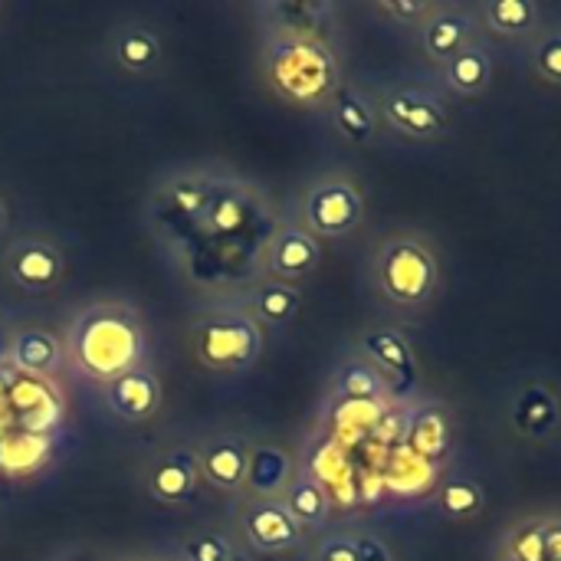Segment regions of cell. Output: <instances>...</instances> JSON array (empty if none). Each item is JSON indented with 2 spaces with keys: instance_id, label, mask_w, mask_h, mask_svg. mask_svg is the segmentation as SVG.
Instances as JSON below:
<instances>
[{
  "instance_id": "1",
  "label": "cell",
  "mask_w": 561,
  "mask_h": 561,
  "mask_svg": "<svg viewBox=\"0 0 561 561\" xmlns=\"http://www.w3.org/2000/svg\"><path fill=\"white\" fill-rule=\"evenodd\" d=\"M437 260L417 237H394L378 256V289L394 306H424L437 293Z\"/></svg>"
},
{
  "instance_id": "2",
  "label": "cell",
  "mask_w": 561,
  "mask_h": 561,
  "mask_svg": "<svg viewBox=\"0 0 561 561\" xmlns=\"http://www.w3.org/2000/svg\"><path fill=\"white\" fill-rule=\"evenodd\" d=\"M365 217L362 194L352 181L335 178L312 187L306 201V224L312 237H348Z\"/></svg>"
},
{
  "instance_id": "3",
  "label": "cell",
  "mask_w": 561,
  "mask_h": 561,
  "mask_svg": "<svg viewBox=\"0 0 561 561\" xmlns=\"http://www.w3.org/2000/svg\"><path fill=\"white\" fill-rule=\"evenodd\" d=\"M385 118L411 138H437L450 128L447 105L424 89H394L381 99Z\"/></svg>"
},
{
  "instance_id": "4",
  "label": "cell",
  "mask_w": 561,
  "mask_h": 561,
  "mask_svg": "<svg viewBox=\"0 0 561 561\" xmlns=\"http://www.w3.org/2000/svg\"><path fill=\"white\" fill-rule=\"evenodd\" d=\"M332 59L322 46H306V43H286L279 53H276V85L286 89L296 79L293 85V99H302V102H312L319 92H325L332 85Z\"/></svg>"
},
{
  "instance_id": "5",
  "label": "cell",
  "mask_w": 561,
  "mask_h": 561,
  "mask_svg": "<svg viewBox=\"0 0 561 561\" xmlns=\"http://www.w3.org/2000/svg\"><path fill=\"white\" fill-rule=\"evenodd\" d=\"M473 39H480V20H477V13L460 10V7H437L421 33L424 53L440 66Z\"/></svg>"
},
{
  "instance_id": "6",
  "label": "cell",
  "mask_w": 561,
  "mask_h": 561,
  "mask_svg": "<svg viewBox=\"0 0 561 561\" xmlns=\"http://www.w3.org/2000/svg\"><path fill=\"white\" fill-rule=\"evenodd\" d=\"M243 529L263 552H286L302 539V526L276 500H253L243 513Z\"/></svg>"
},
{
  "instance_id": "7",
  "label": "cell",
  "mask_w": 561,
  "mask_h": 561,
  "mask_svg": "<svg viewBox=\"0 0 561 561\" xmlns=\"http://www.w3.org/2000/svg\"><path fill=\"white\" fill-rule=\"evenodd\" d=\"M480 26L503 39H536L542 33V7L533 0H493L477 13Z\"/></svg>"
},
{
  "instance_id": "8",
  "label": "cell",
  "mask_w": 561,
  "mask_h": 561,
  "mask_svg": "<svg viewBox=\"0 0 561 561\" xmlns=\"http://www.w3.org/2000/svg\"><path fill=\"white\" fill-rule=\"evenodd\" d=\"M493 69H496V62H493L490 46L483 39H473L457 56H450L444 62V82L457 95H480L490 89Z\"/></svg>"
},
{
  "instance_id": "9",
  "label": "cell",
  "mask_w": 561,
  "mask_h": 561,
  "mask_svg": "<svg viewBox=\"0 0 561 561\" xmlns=\"http://www.w3.org/2000/svg\"><path fill=\"white\" fill-rule=\"evenodd\" d=\"M319 256H322L319 240L302 227H286L270 243V270L286 279H299L312 273L319 266Z\"/></svg>"
},
{
  "instance_id": "10",
  "label": "cell",
  "mask_w": 561,
  "mask_h": 561,
  "mask_svg": "<svg viewBox=\"0 0 561 561\" xmlns=\"http://www.w3.org/2000/svg\"><path fill=\"white\" fill-rule=\"evenodd\" d=\"M247 463H250V447L240 437H217L197 457L201 473L217 490H240L247 480Z\"/></svg>"
},
{
  "instance_id": "11",
  "label": "cell",
  "mask_w": 561,
  "mask_h": 561,
  "mask_svg": "<svg viewBox=\"0 0 561 561\" xmlns=\"http://www.w3.org/2000/svg\"><path fill=\"white\" fill-rule=\"evenodd\" d=\"M561 421L559 398L552 394V388L546 385H529L526 391H519V398L513 401V427L533 440H546L556 434Z\"/></svg>"
},
{
  "instance_id": "12",
  "label": "cell",
  "mask_w": 561,
  "mask_h": 561,
  "mask_svg": "<svg viewBox=\"0 0 561 561\" xmlns=\"http://www.w3.org/2000/svg\"><path fill=\"white\" fill-rule=\"evenodd\" d=\"M108 401L112 408L128 417V421H141L148 414L158 411L161 404V388L158 381L145 371V368H131V371H122L112 388H108Z\"/></svg>"
},
{
  "instance_id": "13",
  "label": "cell",
  "mask_w": 561,
  "mask_h": 561,
  "mask_svg": "<svg viewBox=\"0 0 561 561\" xmlns=\"http://www.w3.org/2000/svg\"><path fill=\"white\" fill-rule=\"evenodd\" d=\"M289 483H293V460H289L286 450H279V447H256V450H250L243 486L256 500H273Z\"/></svg>"
},
{
  "instance_id": "14",
  "label": "cell",
  "mask_w": 561,
  "mask_h": 561,
  "mask_svg": "<svg viewBox=\"0 0 561 561\" xmlns=\"http://www.w3.org/2000/svg\"><path fill=\"white\" fill-rule=\"evenodd\" d=\"M10 276L33 293H43L49 286L59 283L62 276V260L56 250H49L46 243H26L20 250H13L10 256Z\"/></svg>"
},
{
  "instance_id": "15",
  "label": "cell",
  "mask_w": 561,
  "mask_h": 561,
  "mask_svg": "<svg viewBox=\"0 0 561 561\" xmlns=\"http://www.w3.org/2000/svg\"><path fill=\"white\" fill-rule=\"evenodd\" d=\"M197 473H201L197 460L187 457V454H181V450H174V454L161 457V460L151 467L148 486H151L154 500H161V503H184V500L194 493Z\"/></svg>"
},
{
  "instance_id": "16",
  "label": "cell",
  "mask_w": 561,
  "mask_h": 561,
  "mask_svg": "<svg viewBox=\"0 0 561 561\" xmlns=\"http://www.w3.org/2000/svg\"><path fill=\"white\" fill-rule=\"evenodd\" d=\"M332 118H335L339 131H342L348 141L365 145V141L375 138V108H371V102H368L362 92H355V89H342V92L335 95Z\"/></svg>"
},
{
  "instance_id": "17",
  "label": "cell",
  "mask_w": 561,
  "mask_h": 561,
  "mask_svg": "<svg viewBox=\"0 0 561 561\" xmlns=\"http://www.w3.org/2000/svg\"><path fill=\"white\" fill-rule=\"evenodd\" d=\"M220 339V348L207 358L210 365H243L253 352L237 345V342H247V345H256V332L250 329L247 319H227V322H217L204 332L201 342H217Z\"/></svg>"
},
{
  "instance_id": "18",
  "label": "cell",
  "mask_w": 561,
  "mask_h": 561,
  "mask_svg": "<svg viewBox=\"0 0 561 561\" xmlns=\"http://www.w3.org/2000/svg\"><path fill=\"white\" fill-rule=\"evenodd\" d=\"M411 447L431 460L444 457L450 450V421L440 408H424L414 421H411V434H408Z\"/></svg>"
},
{
  "instance_id": "19",
  "label": "cell",
  "mask_w": 561,
  "mask_h": 561,
  "mask_svg": "<svg viewBox=\"0 0 561 561\" xmlns=\"http://www.w3.org/2000/svg\"><path fill=\"white\" fill-rule=\"evenodd\" d=\"M286 513L299 523V526H319L329 513V493L316 483V480H293L286 486Z\"/></svg>"
},
{
  "instance_id": "20",
  "label": "cell",
  "mask_w": 561,
  "mask_h": 561,
  "mask_svg": "<svg viewBox=\"0 0 561 561\" xmlns=\"http://www.w3.org/2000/svg\"><path fill=\"white\" fill-rule=\"evenodd\" d=\"M10 358L20 371H49L59 358V345L53 335L39 332V329H30V332H20L13 339V348H10Z\"/></svg>"
},
{
  "instance_id": "21",
  "label": "cell",
  "mask_w": 561,
  "mask_h": 561,
  "mask_svg": "<svg viewBox=\"0 0 561 561\" xmlns=\"http://www.w3.org/2000/svg\"><path fill=\"white\" fill-rule=\"evenodd\" d=\"M365 352L385 368V371H394L401 378H411L414 375V355L408 348V342L398 335V332H368L365 335Z\"/></svg>"
},
{
  "instance_id": "22",
  "label": "cell",
  "mask_w": 561,
  "mask_h": 561,
  "mask_svg": "<svg viewBox=\"0 0 561 561\" xmlns=\"http://www.w3.org/2000/svg\"><path fill=\"white\" fill-rule=\"evenodd\" d=\"M483 506H486V496H483V486L473 477H450V480H444V486H440V510L450 519H473V516L483 513Z\"/></svg>"
},
{
  "instance_id": "23",
  "label": "cell",
  "mask_w": 561,
  "mask_h": 561,
  "mask_svg": "<svg viewBox=\"0 0 561 561\" xmlns=\"http://www.w3.org/2000/svg\"><path fill=\"white\" fill-rule=\"evenodd\" d=\"M503 556L513 561H546V516L519 519L506 533Z\"/></svg>"
},
{
  "instance_id": "24",
  "label": "cell",
  "mask_w": 561,
  "mask_h": 561,
  "mask_svg": "<svg viewBox=\"0 0 561 561\" xmlns=\"http://www.w3.org/2000/svg\"><path fill=\"white\" fill-rule=\"evenodd\" d=\"M299 293L286 283H266L256 296V316L270 325H283L296 316Z\"/></svg>"
},
{
  "instance_id": "25",
  "label": "cell",
  "mask_w": 561,
  "mask_h": 561,
  "mask_svg": "<svg viewBox=\"0 0 561 561\" xmlns=\"http://www.w3.org/2000/svg\"><path fill=\"white\" fill-rule=\"evenodd\" d=\"M115 56L128 69H148L158 59V39L145 30H122L115 39Z\"/></svg>"
},
{
  "instance_id": "26",
  "label": "cell",
  "mask_w": 561,
  "mask_h": 561,
  "mask_svg": "<svg viewBox=\"0 0 561 561\" xmlns=\"http://www.w3.org/2000/svg\"><path fill=\"white\" fill-rule=\"evenodd\" d=\"M533 69L539 79L561 85V30H542L533 39Z\"/></svg>"
},
{
  "instance_id": "27",
  "label": "cell",
  "mask_w": 561,
  "mask_h": 561,
  "mask_svg": "<svg viewBox=\"0 0 561 561\" xmlns=\"http://www.w3.org/2000/svg\"><path fill=\"white\" fill-rule=\"evenodd\" d=\"M339 391L345 398H378L385 391V381L381 375L371 368V365H345L342 375H339Z\"/></svg>"
},
{
  "instance_id": "28",
  "label": "cell",
  "mask_w": 561,
  "mask_h": 561,
  "mask_svg": "<svg viewBox=\"0 0 561 561\" xmlns=\"http://www.w3.org/2000/svg\"><path fill=\"white\" fill-rule=\"evenodd\" d=\"M168 201L184 214H201L210 207V191L207 184H197V181H178L168 187Z\"/></svg>"
},
{
  "instance_id": "29",
  "label": "cell",
  "mask_w": 561,
  "mask_h": 561,
  "mask_svg": "<svg viewBox=\"0 0 561 561\" xmlns=\"http://www.w3.org/2000/svg\"><path fill=\"white\" fill-rule=\"evenodd\" d=\"M187 559L191 561H230V542L224 536H214V533H204V536H194L187 542Z\"/></svg>"
},
{
  "instance_id": "30",
  "label": "cell",
  "mask_w": 561,
  "mask_h": 561,
  "mask_svg": "<svg viewBox=\"0 0 561 561\" xmlns=\"http://www.w3.org/2000/svg\"><path fill=\"white\" fill-rule=\"evenodd\" d=\"M210 227L214 230H220V233H230V230H237L240 227V220H243V207H240V201H233V197H224V201H210Z\"/></svg>"
},
{
  "instance_id": "31",
  "label": "cell",
  "mask_w": 561,
  "mask_h": 561,
  "mask_svg": "<svg viewBox=\"0 0 561 561\" xmlns=\"http://www.w3.org/2000/svg\"><path fill=\"white\" fill-rule=\"evenodd\" d=\"M378 10L394 20H424L427 23L437 7L434 3H378Z\"/></svg>"
},
{
  "instance_id": "32",
  "label": "cell",
  "mask_w": 561,
  "mask_h": 561,
  "mask_svg": "<svg viewBox=\"0 0 561 561\" xmlns=\"http://www.w3.org/2000/svg\"><path fill=\"white\" fill-rule=\"evenodd\" d=\"M355 542V556L358 561H394L391 559V549L381 542V539H375V536H358V539H352Z\"/></svg>"
},
{
  "instance_id": "33",
  "label": "cell",
  "mask_w": 561,
  "mask_h": 561,
  "mask_svg": "<svg viewBox=\"0 0 561 561\" xmlns=\"http://www.w3.org/2000/svg\"><path fill=\"white\" fill-rule=\"evenodd\" d=\"M316 561H358V556H355V542H352V539H329V542L319 549V559Z\"/></svg>"
},
{
  "instance_id": "34",
  "label": "cell",
  "mask_w": 561,
  "mask_h": 561,
  "mask_svg": "<svg viewBox=\"0 0 561 561\" xmlns=\"http://www.w3.org/2000/svg\"><path fill=\"white\" fill-rule=\"evenodd\" d=\"M546 561H561V516H546Z\"/></svg>"
},
{
  "instance_id": "35",
  "label": "cell",
  "mask_w": 561,
  "mask_h": 561,
  "mask_svg": "<svg viewBox=\"0 0 561 561\" xmlns=\"http://www.w3.org/2000/svg\"><path fill=\"white\" fill-rule=\"evenodd\" d=\"M3 224H7V207H3V201H0V230H3Z\"/></svg>"
},
{
  "instance_id": "36",
  "label": "cell",
  "mask_w": 561,
  "mask_h": 561,
  "mask_svg": "<svg viewBox=\"0 0 561 561\" xmlns=\"http://www.w3.org/2000/svg\"><path fill=\"white\" fill-rule=\"evenodd\" d=\"M7 385H10V381H7V378H3V371H0V394H7Z\"/></svg>"
},
{
  "instance_id": "37",
  "label": "cell",
  "mask_w": 561,
  "mask_h": 561,
  "mask_svg": "<svg viewBox=\"0 0 561 561\" xmlns=\"http://www.w3.org/2000/svg\"><path fill=\"white\" fill-rule=\"evenodd\" d=\"M500 561H513V559H506V556H503V559H500Z\"/></svg>"
}]
</instances>
